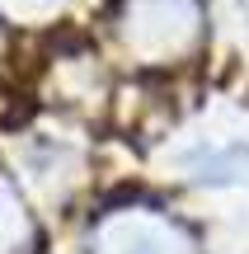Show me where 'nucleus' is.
Masks as SVG:
<instances>
[{"label":"nucleus","instance_id":"obj_1","mask_svg":"<svg viewBox=\"0 0 249 254\" xmlns=\"http://www.w3.org/2000/svg\"><path fill=\"white\" fill-rule=\"evenodd\" d=\"M108 254H165L160 250L155 231H141V226H118L108 236Z\"/></svg>","mask_w":249,"mask_h":254},{"label":"nucleus","instance_id":"obj_2","mask_svg":"<svg viewBox=\"0 0 249 254\" xmlns=\"http://www.w3.org/2000/svg\"><path fill=\"white\" fill-rule=\"evenodd\" d=\"M38 5H52V0H38Z\"/></svg>","mask_w":249,"mask_h":254}]
</instances>
